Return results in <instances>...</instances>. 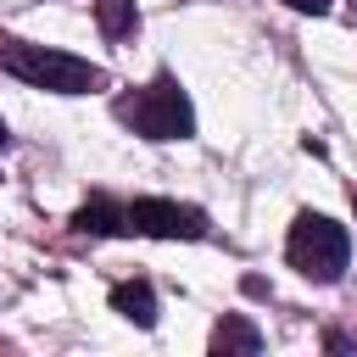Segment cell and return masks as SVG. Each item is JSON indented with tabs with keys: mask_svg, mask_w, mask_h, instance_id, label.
Returning a JSON list of instances; mask_svg holds the SVG:
<instances>
[{
	"mask_svg": "<svg viewBox=\"0 0 357 357\" xmlns=\"http://www.w3.org/2000/svg\"><path fill=\"white\" fill-rule=\"evenodd\" d=\"M0 73L22 78L33 89H50V95L106 89V67L84 61V56H67V50H50V45H33V39H17V33H0Z\"/></svg>",
	"mask_w": 357,
	"mask_h": 357,
	"instance_id": "cell-1",
	"label": "cell"
},
{
	"mask_svg": "<svg viewBox=\"0 0 357 357\" xmlns=\"http://www.w3.org/2000/svg\"><path fill=\"white\" fill-rule=\"evenodd\" d=\"M112 112H117V123H128L139 139H190V134H195V106H190L184 84H178L173 73H156L145 89L123 95Z\"/></svg>",
	"mask_w": 357,
	"mask_h": 357,
	"instance_id": "cell-2",
	"label": "cell"
},
{
	"mask_svg": "<svg viewBox=\"0 0 357 357\" xmlns=\"http://www.w3.org/2000/svg\"><path fill=\"white\" fill-rule=\"evenodd\" d=\"M284 257L312 284H335L346 273V262H351V234H346V223H335L324 212H296L290 240H284Z\"/></svg>",
	"mask_w": 357,
	"mask_h": 357,
	"instance_id": "cell-3",
	"label": "cell"
},
{
	"mask_svg": "<svg viewBox=\"0 0 357 357\" xmlns=\"http://www.w3.org/2000/svg\"><path fill=\"white\" fill-rule=\"evenodd\" d=\"M123 212H128V234H145V240H206V229H212L201 206L167 201V195H139Z\"/></svg>",
	"mask_w": 357,
	"mask_h": 357,
	"instance_id": "cell-4",
	"label": "cell"
},
{
	"mask_svg": "<svg viewBox=\"0 0 357 357\" xmlns=\"http://www.w3.org/2000/svg\"><path fill=\"white\" fill-rule=\"evenodd\" d=\"M73 229H78V234H95V240H106V234H128V212H123L112 195L95 190V195L73 212Z\"/></svg>",
	"mask_w": 357,
	"mask_h": 357,
	"instance_id": "cell-5",
	"label": "cell"
},
{
	"mask_svg": "<svg viewBox=\"0 0 357 357\" xmlns=\"http://www.w3.org/2000/svg\"><path fill=\"white\" fill-rule=\"evenodd\" d=\"M112 312H123L134 329H156V290H151V279L112 284Z\"/></svg>",
	"mask_w": 357,
	"mask_h": 357,
	"instance_id": "cell-6",
	"label": "cell"
},
{
	"mask_svg": "<svg viewBox=\"0 0 357 357\" xmlns=\"http://www.w3.org/2000/svg\"><path fill=\"white\" fill-rule=\"evenodd\" d=\"M212 351H262V335H257V324L251 318H240V312H229L218 329H212Z\"/></svg>",
	"mask_w": 357,
	"mask_h": 357,
	"instance_id": "cell-7",
	"label": "cell"
},
{
	"mask_svg": "<svg viewBox=\"0 0 357 357\" xmlns=\"http://www.w3.org/2000/svg\"><path fill=\"white\" fill-rule=\"evenodd\" d=\"M95 22H100L106 39H134V33H139V11H134V0H100V6H95Z\"/></svg>",
	"mask_w": 357,
	"mask_h": 357,
	"instance_id": "cell-8",
	"label": "cell"
},
{
	"mask_svg": "<svg viewBox=\"0 0 357 357\" xmlns=\"http://www.w3.org/2000/svg\"><path fill=\"white\" fill-rule=\"evenodd\" d=\"M284 6H296V11H312V17H324V11H329V0H284Z\"/></svg>",
	"mask_w": 357,
	"mask_h": 357,
	"instance_id": "cell-9",
	"label": "cell"
},
{
	"mask_svg": "<svg viewBox=\"0 0 357 357\" xmlns=\"http://www.w3.org/2000/svg\"><path fill=\"white\" fill-rule=\"evenodd\" d=\"M6 145H11V128H6V117H0V151H6Z\"/></svg>",
	"mask_w": 357,
	"mask_h": 357,
	"instance_id": "cell-10",
	"label": "cell"
},
{
	"mask_svg": "<svg viewBox=\"0 0 357 357\" xmlns=\"http://www.w3.org/2000/svg\"><path fill=\"white\" fill-rule=\"evenodd\" d=\"M351 6H357V0H351Z\"/></svg>",
	"mask_w": 357,
	"mask_h": 357,
	"instance_id": "cell-11",
	"label": "cell"
}]
</instances>
